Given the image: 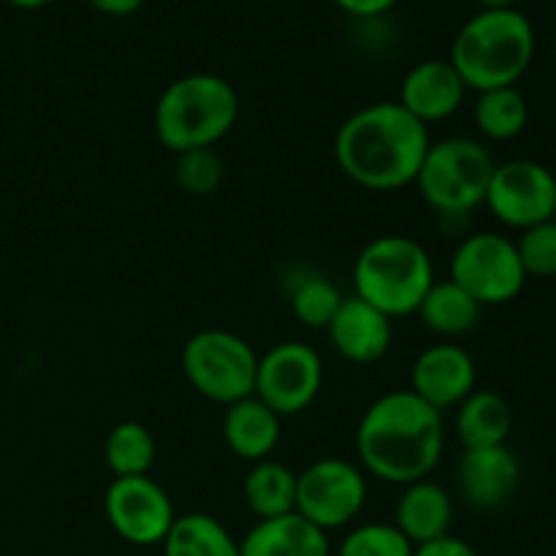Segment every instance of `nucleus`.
Here are the masks:
<instances>
[{"label": "nucleus", "instance_id": "nucleus-1", "mask_svg": "<svg viewBox=\"0 0 556 556\" xmlns=\"http://www.w3.org/2000/svg\"><path fill=\"white\" fill-rule=\"evenodd\" d=\"M445 448L443 413L410 389L378 396L356 427L358 467L391 486H407L438 470Z\"/></svg>", "mask_w": 556, "mask_h": 556}, {"label": "nucleus", "instance_id": "nucleus-2", "mask_svg": "<svg viewBox=\"0 0 556 556\" xmlns=\"http://www.w3.org/2000/svg\"><path fill=\"white\" fill-rule=\"evenodd\" d=\"M429 128L396 101H378L353 112L334 136V161L353 185L391 193L416 182L427 157Z\"/></svg>", "mask_w": 556, "mask_h": 556}, {"label": "nucleus", "instance_id": "nucleus-3", "mask_svg": "<svg viewBox=\"0 0 556 556\" xmlns=\"http://www.w3.org/2000/svg\"><path fill=\"white\" fill-rule=\"evenodd\" d=\"M535 58V30L519 9L478 11L456 33L451 63L467 90L516 87Z\"/></svg>", "mask_w": 556, "mask_h": 556}, {"label": "nucleus", "instance_id": "nucleus-4", "mask_svg": "<svg viewBox=\"0 0 556 556\" xmlns=\"http://www.w3.org/2000/svg\"><path fill=\"white\" fill-rule=\"evenodd\" d=\"M239 117V96L217 74H188L161 92L152 114L155 136L168 152L206 150L226 139Z\"/></svg>", "mask_w": 556, "mask_h": 556}, {"label": "nucleus", "instance_id": "nucleus-5", "mask_svg": "<svg viewBox=\"0 0 556 556\" xmlns=\"http://www.w3.org/2000/svg\"><path fill=\"white\" fill-rule=\"evenodd\" d=\"M353 296L364 299L383 315H416L429 288L434 286V264L421 242L402 233L369 239L353 261Z\"/></svg>", "mask_w": 556, "mask_h": 556}, {"label": "nucleus", "instance_id": "nucleus-6", "mask_svg": "<svg viewBox=\"0 0 556 556\" xmlns=\"http://www.w3.org/2000/svg\"><path fill=\"white\" fill-rule=\"evenodd\" d=\"M494 166L492 152L481 141L448 136L429 144L413 185L438 215L470 217V212L486 201Z\"/></svg>", "mask_w": 556, "mask_h": 556}, {"label": "nucleus", "instance_id": "nucleus-7", "mask_svg": "<svg viewBox=\"0 0 556 556\" xmlns=\"http://www.w3.org/2000/svg\"><path fill=\"white\" fill-rule=\"evenodd\" d=\"M182 372L195 394L228 407L244 396H253L258 353L233 331H195L182 348Z\"/></svg>", "mask_w": 556, "mask_h": 556}, {"label": "nucleus", "instance_id": "nucleus-8", "mask_svg": "<svg viewBox=\"0 0 556 556\" xmlns=\"http://www.w3.org/2000/svg\"><path fill=\"white\" fill-rule=\"evenodd\" d=\"M481 307L508 304L525 291L527 271L514 239L494 231H476L459 239L451 255V277Z\"/></svg>", "mask_w": 556, "mask_h": 556}, {"label": "nucleus", "instance_id": "nucleus-9", "mask_svg": "<svg viewBox=\"0 0 556 556\" xmlns=\"http://www.w3.org/2000/svg\"><path fill=\"white\" fill-rule=\"evenodd\" d=\"M367 492V472L362 467L326 456L296 472V514L329 535L358 519Z\"/></svg>", "mask_w": 556, "mask_h": 556}, {"label": "nucleus", "instance_id": "nucleus-10", "mask_svg": "<svg viewBox=\"0 0 556 556\" xmlns=\"http://www.w3.org/2000/svg\"><path fill=\"white\" fill-rule=\"evenodd\" d=\"M324 389V362L313 345L286 340L258 356L255 391L280 418L299 416L318 400Z\"/></svg>", "mask_w": 556, "mask_h": 556}, {"label": "nucleus", "instance_id": "nucleus-11", "mask_svg": "<svg viewBox=\"0 0 556 556\" xmlns=\"http://www.w3.org/2000/svg\"><path fill=\"white\" fill-rule=\"evenodd\" d=\"M103 514L119 541L130 546H161L177 521L172 497L150 476L112 478L103 494Z\"/></svg>", "mask_w": 556, "mask_h": 556}, {"label": "nucleus", "instance_id": "nucleus-12", "mask_svg": "<svg viewBox=\"0 0 556 556\" xmlns=\"http://www.w3.org/2000/svg\"><path fill=\"white\" fill-rule=\"evenodd\" d=\"M483 204L503 226L516 231L554 220L556 177L543 163L527 157L497 163Z\"/></svg>", "mask_w": 556, "mask_h": 556}, {"label": "nucleus", "instance_id": "nucleus-13", "mask_svg": "<svg viewBox=\"0 0 556 556\" xmlns=\"http://www.w3.org/2000/svg\"><path fill=\"white\" fill-rule=\"evenodd\" d=\"M476 358L454 342L424 348L413 362L410 391L440 413L459 407L476 391Z\"/></svg>", "mask_w": 556, "mask_h": 556}, {"label": "nucleus", "instance_id": "nucleus-14", "mask_svg": "<svg viewBox=\"0 0 556 556\" xmlns=\"http://www.w3.org/2000/svg\"><path fill=\"white\" fill-rule=\"evenodd\" d=\"M521 486V462L508 445L465 448L456 462V492L470 508L500 510Z\"/></svg>", "mask_w": 556, "mask_h": 556}, {"label": "nucleus", "instance_id": "nucleus-15", "mask_svg": "<svg viewBox=\"0 0 556 556\" xmlns=\"http://www.w3.org/2000/svg\"><path fill=\"white\" fill-rule=\"evenodd\" d=\"M467 98V85L454 68L451 60L432 58L421 60L405 74L400 85V103L407 114L418 119L421 125L443 123L454 117Z\"/></svg>", "mask_w": 556, "mask_h": 556}, {"label": "nucleus", "instance_id": "nucleus-16", "mask_svg": "<svg viewBox=\"0 0 556 556\" xmlns=\"http://www.w3.org/2000/svg\"><path fill=\"white\" fill-rule=\"evenodd\" d=\"M326 334L342 358L353 364H375L389 353L394 329L389 315L351 293L342 299L340 309L326 326Z\"/></svg>", "mask_w": 556, "mask_h": 556}, {"label": "nucleus", "instance_id": "nucleus-17", "mask_svg": "<svg viewBox=\"0 0 556 556\" xmlns=\"http://www.w3.org/2000/svg\"><path fill=\"white\" fill-rule=\"evenodd\" d=\"M391 525L413 543L438 541V538L451 535L454 525V497L443 483L432 478H421L416 483L402 486L400 500L394 508V521Z\"/></svg>", "mask_w": 556, "mask_h": 556}, {"label": "nucleus", "instance_id": "nucleus-18", "mask_svg": "<svg viewBox=\"0 0 556 556\" xmlns=\"http://www.w3.org/2000/svg\"><path fill=\"white\" fill-rule=\"evenodd\" d=\"M220 429L228 451L255 465L271 459V451L280 443L282 418L253 394L226 407Z\"/></svg>", "mask_w": 556, "mask_h": 556}, {"label": "nucleus", "instance_id": "nucleus-19", "mask_svg": "<svg viewBox=\"0 0 556 556\" xmlns=\"http://www.w3.org/2000/svg\"><path fill=\"white\" fill-rule=\"evenodd\" d=\"M239 556H331L329 535L293 514L261 519L239 541Z\"/></svg>", "mask_w": 556, "mask_h": 556}, {"label": "nucleus", "instance_id": "nucleus-20", "mask_svg": "<svg viewBox=\"0 0 556 556\" xmlns=\"http://www.w3.org/2000/svg\"><path fill=\"white\" fill-rule=\"evenodd\" d=\"M454 429L465 448L508 445L510 429H514V413H510L508 400L503 394L489 389H476L456 407Z\"/></svg>", "mask_w": 556, "mask_h": 556}, {"label": "nucleus", "instance_id": "nucleus-21", "mask_svg": "<svg viewBox=\"0 0 556 556\" xmlns=\"http://www.w3.org/2000/svg\"><path fill=\"white\" fill-rule=\"evenodd\" d=\"M483 307L454 280H434L424 302L418 304L416 315L421 318L424 329L443 340H456V337L470 334L481 320Z\"/></svg>", "mask_w": 556, "mask_h": 556}, {"label": "nucleus", "instance_id": "nucleus-22", "mask_svg": "<svg viewBox=\"0 0 556 556\" xmlns=\"http://www.w3.org/2000/svg\"><path fill=\"white\" fill-rule=\"evenodd\" d=\"M242 497L255 519H277L296 510V472L275 459L255 462L244 476Z\"/></svg>", "mask_w": 556, "mask_h": 556}, {"label": "nucleus", "instance_id": "nucleus-23", "mask_svg": "<svg viewBox=\"0 0 556 556\" xmlns=\"http://www.w3.org/2000/svg\"><path fill=\"white\" fill-rule=\"evenodd\" d=\"M163 556H239V541L210 514H185L161 543Z\"/></svg>", "mask_w": 556, "mask_h": 556}, {"label": "nucleus", "instance_id": "nucleus-24", "mask_svg": "<svg viewBox=\"0 0 556 556\" xmlns=\"http://www.w3.org/2000/svg\"><path fill=\"white\" fill-rule=\"evenodd\" d=\"M472 119L478 134L486 136L489 141H510L525 134L530 123V106L519 87H494L478 92Z\"/></svg>", "mask_w": 556, "mask_h": 556}, {"label": "nucleus", "instance_id": "nucleus-25", "mask_svg": "<svg viewBox=\"0 0 556 556\" xmlns=\"http://www.w3.org/2000/svg\"><path fill=\"white\" fill-rule=\"evenodd\" d=\"M342 293L334 280L315 269H296V275L288 280V307L293 318L307 329H326L329 320L342 304Z\"/></svg>", "mask_w": 556, "mask_h": 556}, {"label": "nucleus", "instance_id": "nucleus-26", "mask_svg": "<svg viewBox=\"0 0 556 556\" xmlns=\"http://www.w3.org/2000/svg\"><path fill=\"white\" fill-rule=\"evenodd\" d=\"M157 459V443L150 429L139 421H123L106 434L103 462L114 478L150 476Z\"/></svg>", "mask_w": 556, "mask_h": 556}, {"label": "nucleus", "instance_id": "nucleus-27", "mask_svg": "<svg viewBox=\"0 0 556 556\" xmlns=\"http://www.w3.org/2000/svg\"><path fill=\"white\" fill-rule=\"evenodd\" d=\"M416 546L386 521H367L358 525L342 538L337 556H413Z\"/></svg>", "mask_w": 556, "mask_h": 556}, {"label": "nucleus", "instance_id": "nucleus-28", "mask_svg": "<svg viewBox=\"0 0 556 556\" xmlns=\"http://www.w3.org/2000/svg\"><path fill=\"white\" fill-rule=\"evenodd\" d=\"M223 174V157L217 155L215 147L206 150H188L179 152L174 161V179H177L179 190L190 195H210L220 188Z\"/></svg>", "mask_w": 556, "mask_h": 556}, {"label": "nucleus", "instance_id": "nucleus-29", "mask_svg": "<svg viewBox=\"0 0 556 556\" xmlns=\"http://www.w3.org/2000/svg\"><path fill=\"white\" fill-rule=\"evenodd\" d=\"M514 242L527 277H556V220L525 228Z\"/></svg>", "mask_w": 556, "mask_h": 556}, {"label": "nucleus", "instance_id": "nucleus-30", "mask_svg": "<svg viewBox=\"0 0 556 556\" xmlns=\"http://www.w3.org/2000/svg\"><path fill=\"white\" fill-rule=\"evenodd\" d=\"M413 556H481V554H478V548H472L470 543L462 541V538L443 535L438 538V541H429V543H421V546H416Z\"/></svg>", "mask_w": 556, "mask_h": 556}, {"label": "nucleus", "instance_id": "nucleus-31", "mask_svg": "<svg viewBox=\"0 0 556 556\" xmlns=\"http://www.w3.org/2000/svg\"><path fill=\"white\" fill-rule=\"evenodd\" d=\"M334 3L356 20H375V16L389 14L400 0H334Z\"/></svg>", "mask_w": 556, "mask_h": 556}, {"label": "nucleus", "instance_id": "nucleus-32", "mask_svg": "<svg viewBox=\"0 0 556 556\" xmlns=\"http://www.w3.org/2000/svg\"><path fill=\"white\" fill-rule=\"evenodd\" d=\"M87 3L106 16H128L139 11L147 0H87Z\"/></svg>", "mask_w": 556, "mask_h": 556}, {"label": "nucleus", "instance_id": "nucleus-33", "mask_svg": "<svg viewBox=\"0 0 556 556\" xmlns=\"http://www.w3.org/2000/svg\"><path fill=\"white\" fill-rule=\"evenodd\" d=\"M481 11H497V9H514L516 0H476Z\"/></svg>", "mask_w": 556, "mask_h": 556}, {"label": "nucleus", "instance_id": "nucleus-34", "mask_svg": "<svg viewBox=\"0 0 556 556\" xmlns=\"http://www.w3.org/2000/svg\"><path fill=\"white\" fill-rule=\"evenodd\" d=\"M5 3H11V5H14V9L33 11V9H41V5H47L49 0H5Z\"/></svg>", "mask_w": 556, "mask_h": 556}, {"label": "nucleus", "instance_id": "nucleus-35", "mask_svg": "<svg viewBox=\"0 0 556 556\" xmlns=\"http://www.w3.org/2000/svg\"><path fill=\"white\" fill-rule=\"evenodd\" d=\"M552 54H554V63H556V36H554V43H552Z\"/></svg>", "mask_w": 556, "mask_h": 556}, {"label": "nucleus", "instance_id": "nucleus-36", "mask_svg": "<svg viewBox=\"0 0 556 556\" xmlns=\"http://www.w3.org/2000/svg\"><path fill=\"white\" fill-rule=\"evenodd\" d=\"M554 220H556V212H554Z\"/></svg>", "mask_w": 556, "mask_h": 556}]
</instances>
